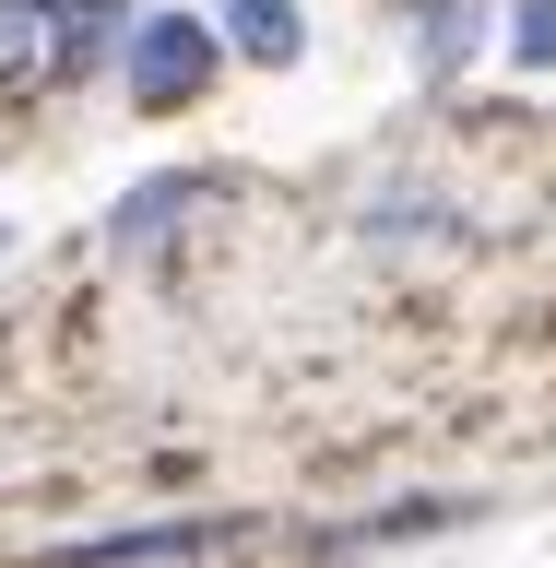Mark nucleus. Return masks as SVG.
I'll use <instances>...</instances> for the list:
<instances>
[{"label": "nucleus", "mask_w": 556, "mask_h": 568, "mask_svg": "<svg viewBox=\"0 0 556 568\" xmlns=\"http://www.w3.org/2000/svg\"><path fill=\"white\" fill-rule=\"evenodd\" d=\"M119 71H131V106H190L213 83V24H190V12H142L131 36H119Z\"/></svg>", "instance_id": "1"}, {"label": "nucleus", "mask_w": 556, "mask_h": 568, "mask_svg": "<svg viewBox=\"0 0 556 568\" xmlns=\"http://www.w3.org/2000/svg\"><path fill=\"white\" fill-rule=\"evenodd\" d=\"M237 545V521H142V532H95V545H48V568H178Z\"/></svg>", "instance_id": "2"}, {"label": "nucleus", "mask_w": 556, "mask_h": 568, "mask_svg": "<svg viewBox=\"0 0 556 568\" xmlns=\"http://www.w3.org/2000/svg\"><path fill=\"white\" fill-rule=\"evenodd\" d=\"M202 202H213V178H142L131 202L107 213V248H119V261H154V248H178V225Z\"/></svg>", "instance_id": "3"}, {"label": "nucleus", "mask_w": 556, "mask_h": 568, "mask_svg": "<svg viewBox=\"0 0 556 568\" xmlns=\"http://www.w3.org/2000/svg\"><path fill=\"white\" fill-rule=\"evenodd\" d=\"M119 36H131V12H119V0H83V12L48 24V48H60V71H107V60H119Z\"/></svg>", "instance_id": "4"}, {"label": "nucleus", "mask_w": 556, "mask_h": 568, "mask_svg": "<svg viewBox=\"0 0 556 568\" xmlns=\"http://www.w3.org/2000/svg\"><path fill=\"white\" fill-rule=\"evenodd\" d=\"M474 48H486L474 0H426V12H415V71H462Z\"/></svg>", "instance_id": "5"}, {"label": "nucleus", "mask_w": 556, "mask_h": 568, "mask_svg": "<svg viewBox=\"0 0 556 568\" xmlns=\"http://www.w3.org/2000/svg\"><path fill=\"white\" fill-rule=\"evenodd\" d=\"M225 36H237L249 60H296V48H309L296 0H225Z\"/></svg>", "instance_id": "6"}, {"label": "nucleus", "mask_w": 556, "mask_h": 568, "mask_svg": "<svg viewBox=\"0 0 556 568\" xmlns=\"http://www.w3.org/2000/svg\"><path fill=\"white\" fill-rule=\"evenodd\" d=\"M48 24H60L48 0H0V83H12V71H24L36 48H48Z\"/></svg>", "instance_id": "7"}, {"label": "nucleus", "mask_w": 556, "mask_h": 568, "mask_svg": "<svg viewBox=\"0 0 556 568\" xmlns=\"http://www.w3.org/2000/svg\"><path fill=\"white\" fill-rule=\"evenodd\" d=\"M509 36H522L533 71H556V0H522V24H509Z\"/></svg>", "instance_id": "8"}, {"label": "nucleus", "mask_w": 556, "mask_h": 568, "mask_svg": "<svg viewBox=\"0 0 556 568\" xmlns=\"http://www.w3.org/2000/svg\"><path fill=\"white\" fill-rule=\"evenodd\" d=\"M0 237H12V225H0Z\"/></svg>", "instance_id": "9"}]
</instances>
